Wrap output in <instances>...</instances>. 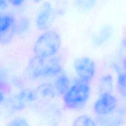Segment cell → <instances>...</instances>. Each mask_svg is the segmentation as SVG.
I'll return each mask as SVG.
<instances>
[{
    "instance_id": "4",
    "label": "cell",
    "mask_w": 126,
    "mask_h": 126,
    "mask_svg": "<svg viewBox=\"0 0 126 126\" xmlns=\"http://www.w3.org/2000/svg\"><path fill=\"white\" fill-rule=\"evenodd\" d=\"M73 68L78 78L89 82L94 78L96 70L94 61L88 57H81L73 62Z\"/></svg>"
},
{
    "instance_id": "2",
    "label": "cell",
    "mask_w": 126,
    "mask_h": 126,
    "mask_svg": "<svg viewBox=\"0 0 126 126\" xmlns=\"http://www.w3.org/2000/svg\"><path fill=\"white\" fill-rule=\"evenodd\" d=\"M90 94V82L78 78L63 95V102L68 109L79 110L86 105Z\"/></svg>"
},
{
    "instance_id": "22",
    "label": "cell",
    "mask_w": 126,
    "mask_h": 126,
    "mask_svg": "<svg viewBox=\"0 0 126 126\" xmlns=\"http://www.w3.org/2000/svg\"><path fill=\"white\" fill-rule=\"evenodd\" d=\"M33 0V1H34V2L38 3H39V2H41L43 0Z\"/></svg>"
},
{
    "instance_id": "10",
    "label": "cell",
    "mask_w": 126,
    "mask_h": 126,
    "mask_svg": "<svg viewBox=\"0 0 126 126\" xmlns=\"http://www.w3.org/2000/svg\"><path fill=\"white\" fill-rule=\"evenodd\" d=\"M37 93L33 89L27 88L21 90L13 96L18 100L25 103L35 101L37 98Z\"/></svg>"
},
{
    "instance_id": "7",
    "label": "cell",
    "mask_w": 126,
    "mask_h": 126,
    "mask_svg": "<svg viewBox=\"0 0 126 126\" xmlns=\"http://www.w3.org/2000/svg\"><path fill=\"white\" fill-rule=\"evenodd\" d=\"M113 29L109 26H105L101 28L92 36V42L94 46H99L106 42L111 37Z\"/></svg>"
},
{
    "instance_id": "1",
    "label": "cell",
    "mask_w": 126,
    "mask_h": 126,
    "mask_svg": "<svg viewBox=\"0 0 126 126\" xmlns=\"http://www.w3.org/2000/svg\"><path fill=\"white\" fill-rule=\"evenodd\" d=\"M61 63V59L59 56L44 59L34 56L29 60L24 74L30 80L55 76L62 72Z\"/></svg>"
},
{
    "instance_id": "9",
    "label": "cell",
    "mask_w": 126,
    "mask_h": 126,
    "mask_svg": "<svg viewBox=\"0 0 126 126\" xmlns=\"http://www.w3.org/2000/svg\"><path fill=\"white\" fill-rule=\"evenodd\" d=\"M15 19L10 13L0 12V36L13 29Z\"/></svg>"
},
{
    "instance_id": "19",
    "label": "cell",
    "mask_w": 126,
    "mask_h": 126,
    "mask_svg": "<svg viewBox=\"0 0 126 126\" xmlns=\"http://www.w3.org/2000/svg\"><path fill=\"white\" fill-rule=\"evenodd\" d=\"M8 2L14 6H20L22 5L25 0H7Z\"/></svg>"
},
{
    "instance_id": "8",
    "label": "cell",
    "mask_w": 126,
    "mask_h": 126,
    "mask_svg": "<svg viewBox=\"0 0 126 126\" xmlns=\"http://www.w3.org/2000/svg\"><path fill=\"white\" fill-rule=\"evenodd\" d=\"M55 79L53 84L56 95L63 96L70 86V81L68 76L65 73H60Z\"/></svg>"
},
{
    "instance_id": "18",
    "label": "cell",
    "mask_w": 126,
    "mask_h": 126,
    "mask_svg": "<svg viewBox=\"0 0 126 126\" xmlns=\"http://www.w3.org/2000/svg\"><path fill=\"white\" fill-rule=\"evenodd\" d=\"M7 126H30L27 120L24 118L18 117L11 120Z\"/></svg>"
},
{
    "instance_id": "17",
    "label": "cell",
    "mask_w": 126,
    "mask_h": 126,
    "mask_svg": "<svg viewBox=\"0 0 126 126\" xmlns=\"http://www.w3.org/2000/svg\"><path fill=\"white\" fill-rule=\"evenodd\" d=\"M108 117V119H107L104 115H102L101 116L103 117V119L100 121L101 126H119L120 123L122 122V120L118 117H109L108 115H106Z\"/></svg>"
},
{
    "instance_id": "13",
    "label": "cell",
    "mask_w": 126,
    "mask_h": 126,
    "mask_svg": "<svg viewBox=\"0 0 126 126\" xmlns=\"http://www.w3.org/2000/svg\"><path fill=\"white\" fill-rule=\"evenodd\" d=\"M96 1L97 0H75V5L79 11L87 12L94 7Z\"/></svg>"
},
{
    "instance_id": "21",
    "label": "cell",
    "mask_w": 126,
    "mask_h": 126,
    "mask_svg": "<svg viewBox=\"0 0 126 126\" xmlns=\"http://www.w3.org/2000/svg\"><path fill=\"white\" fill-rule=\"evenodd\" d=\"M5 98V95L3 91L0 88V105L3 102Z\"/></svg>"
},
{
    "instance_id": "12",
    "label": "cell",
    "mask_w": 126,
    "mask_h": 126,
    "mask_svg": "<svg viewBox=\"0 0 126 126\" xmlns=\"http://www.w3.org/2000/svg\"><path fill=\"white\" fill-rule=\"evenodd\" d=\"M36 92L42 97L45 98H52L56 96L54 85L49 82L40 84L38 86Z\"/></svg>"
},
{
    "instance_id": "11",
    "label": "cell",
    "mask_w": 126,
    "mask_h": 126,
    "mask_svg": "<svg viewBox=\"0 0 126 126\" xmlns=\"http://www.w3.org/2000/svg\"><path fill=\"white\" fill-rule=\"evenodd\" d=\"M113 88V80L111 75L105 74L101 77L98 85L99 95L104 93H111Z\"/></svg>"
},
{
    "instance_id": "14",
    "label": "cell",
    "mask_w": 126,
    "mask_h": 126,
    "mask_svg": "<svg viewBox=\"0 0 126 126\" xmlns=\"http://www.w3.org/2000/svg\"><path fill=\"white\" fill-rule=\"evenodd\" d=\"M72 126H96L93 119L86 115H81L74 119Z\"/></svg>"
},
{
    "instance_id": "6",
    "label": "cell",
    "mask_w": 126,
    "mask_h": 126,
    "mask_svg": "<svg viewBox=\"0 0 126 126\" xmlns=\"http://www.w3.org/2000/svg\"><path fill=\"white\" fill-rule=\"evenodd\" d=\"M118 102L116 97L111 93H104L94 104V110L100 116L105 115L113 112L116 109Z\"/></svg>"
},
{
    "instance_id": "16",
    "label": "cell",
    "mask_w": 126,
    "mask_h": 126,
    "mask_svg": "<svg viewBox=\"0 0 126 126\" xmlns=\"http://www.w3.org/2000/svg\"><path fill=\"white\" fill-rule=\"evenodd\" d=\"M30 27V22L28 19L23 18L17 22H15V29L16 33L22 34L26 32Z\"/></svg>"
},
{
    "instance_id": "3",
    "label": "cell",
    "mask_w": 126,
    "mask_h": 126,
    "mask_svg": "<svg viewBox=\"0 0 126 126\" xmlns=\"http://www.w3.org/2000/svg\"><path fill=\"white\" fill-rule=\"evenodd\" d=\"M61 46L59 34L53 30L44 31L36 40L33 51L35 56L47 59L55 56Z\"/></svg>"
},
{
    "instance_id": "15",
    "label": "cell",
    "mask_w": 126,
    "mask_h": 126,
    "mask_svg": "<svg viewBox=\"0 0 126 126\" xmlns=\"http://www.w3.org/2000/svg\"><path fill=\"white\" fill-rule=\"evenodd\" d=\"M117 78V88L120 95L125 98L126 95V76L124 72H118Z\"/></svg>"
},
{
    "instance_id": "5",
    "label": "cell",
    "mask_w": 126,
    "mask_h": 126,
    "mask_svg": "<svg viewBox=\"0 0 126 126\" xmlns=\"http://www.w3.org/2000/svg\"><path fill=\"white\" fill-rule=\"evenodd\" d=\"M55 14V10L50 2H43L35 18L37 28L40 31H47L52 25Z\"/></svg>"
},
{
    "instance_id": "20",
    "label": "cell",
    "mask_w": 126,
    "mask_h": 126,
    "mask_svg": "<svg viewBox=\"0 0 126 126\" xmlns=\"http://www.w3.org/2000/svg\"><path fill=\"white\" fill-rule=\"evenodd\" d=\"M7 0H0V12L4 11L8 7Z\"/></svg>"
}]
</instances>
